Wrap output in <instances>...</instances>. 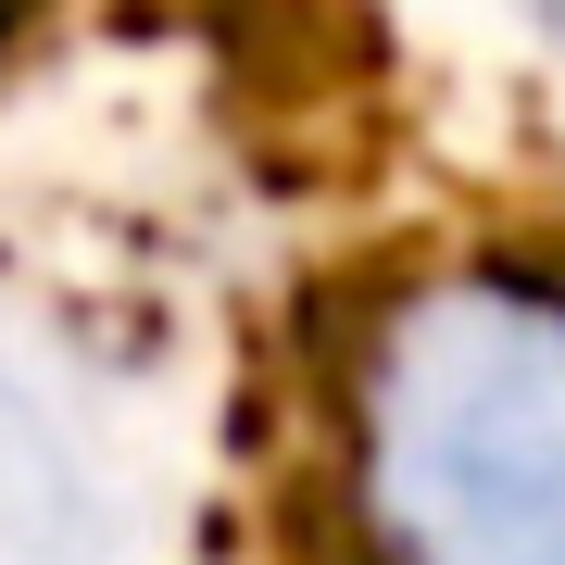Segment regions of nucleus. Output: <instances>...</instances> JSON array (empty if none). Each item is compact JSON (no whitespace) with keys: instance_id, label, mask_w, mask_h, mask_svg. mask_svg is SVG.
<instances>
[{"instance_id":"obj_1","label":"nucleus","mask_w":565,"mask_h":565,"mask_svg":"<svg viewBox=\"0 0 565 565\" xmlns=\"http://www.w3.org/2000/svg\"><path fill=\"white\" fill-rule=\"evenodd\" d=\"M403 503L440 565H565V352L465 340L415 377Z\"/></svg>"}]
</instances>
